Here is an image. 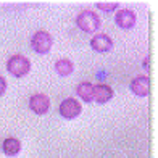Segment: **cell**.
<instances>
[{
    "label": "cell",
    "mask_w": 158,
    "mask_h": 158,
    "mask_svg": "<svg viewBox=\"0 0 158 158\" xmlns=\"http://www.w3.org/2000/svg\"><path fill=\"white\" fill-rule=\"evenodd\" d=\"M76 26L87 34H95L102 26V19L94 10H82L76 15Z\"/></svg>",
    "instance_id": "6da1fadb"
},
{
    "label": "cell",
    "mask_w": 158,
    "mask_h": 158,
    "mask_svg": "<svg viewBox=\"0 0 158 158\" xmlns=\"http://www.w3.org/2000/svg\"><path fill=\"white\" fill-rule=\"evenodd\" d=\"M6 71L15 77H24L31 71V61L27 56L21 53H15L6 60Z\"/></svg>",
    "instance_id": "7a4b0ae2"
},
{
    "label": "cell",
    "mask_w": 158,
    "mask_h": 158,
    "mask_svg": "<svg viewBox=\"0 0 158 158\" xmlns=\"http://www.w3.org/2000/svg\"><path fill=\"white\" fill-rule=\"evenodd\" d=\"M53 47V37L47 31H35L31 37V48L39 55H47Z\"/></svg>",
    "instance_id": "3957f363"
},
{
    "label": "cell",
    "mask_w": 158,
    "mask_h": 158,
    "mask_svg": "<svg viewBox=\"0 0 158 158\" xmlns=\"http://www.w3.org/2000/svg\"><path fill=\"white\" fill-rule=\"evenodd\" d=\"M58 113H60V116L63 119H68V121L76 119L79 114L82 113V105L74 97H68V98H64L63 102L60 103Z\"/></svg>",
    "instance_id": "277c9868"
},
{
    "label": "cell",
    "mask_w": 158,
    "mask_h": 158,
    "mask_svg": "<svg viewBox=\"0 0 158 158\" xmlns=\"http://www.w3.org/2000/svg\"><path fill=\"white\" fill-rule=\"evenodd\" d=\"M29 110L35 114H39V116H42V114L48 113L50 110V97L45 95V94H40V92H37V94H32L29 97Z\"/></svg>",
    "instance_id": "5b68a950"
},
{
    "label": "cell",
    "mask_w": 158,
    "mask_h": 158,
    "mask_svg": "<svg viewBox=\"0 0 158 158\" xmlns=\"http://www.w3.org/2000/svg\"><path fill=\"white\" fill-rule=\"evenodd\" d=\"M129 89L131 92L135 95V97H147L148 92H150V79L148 76L145 74H137L131 79V82H129Z\"/></svg>",
    "instance_id": "8992f818"
},
{
    "label": "cell",
    "mask_w": 158,
    "mask_h": 158,
    "mask_svg": "<svg viewBox=\"0 0 158 158\" xmlns=\"http://www.w3.org/2000/svg\"><path fill=\"white\" fill-rule=\"evenodd\" d=\"M113 45H114L113 39L110 37L108 34H105V32H95L94 35H92V39H90V47L97 53L110 52V50L113 48Z\"/></svg>",
    "instance_id": "52a82bcc"
},
{
    "label": "cell",
    "mask_w": 158,
    "mask_h": 158,
    "mask_svg": "<svg viewBox=\"0 0 158 158\" xmlns=\"http://www.w3.org/2000/svg\"><path fill=\"white\" fill-rule=\"evenodd\" d=\"M135 21H137V16H135V13L131 8H121L114 15V24L119 29H124V31L132 29L135 26Z\"/></svg>",
    "instance_id": "ba28073f"
},
{
    "label": "cell",
    "mask_w": 158,
    "mask_h": 158,
    "mask_svg": "<svg viewBox=\"0 0 158 158\" xmlns=\"http://www.w3.org/2000/svg\"><path fill=\"white\" fill-rule=\"evenodd\" d=\"M113 97H114V90L111 89L110 84H105V82L94 84V102L103 105V103H108Z\"/></svg>",
    "instance_id": "9c48e42d"
},
{
    "label": "cell",
    "mask_w": 158,
    "mask_h": 158,
    "mask_svg": "<svg viewBox=\"0 0 158 158\" xmlns=\"http://www.w3.org/2000/svg\"><path fill=\"white\" fill-rule=\"evenodd\" d=\"M76 95L82 100V102H94V84L89 81H82L77 84L76 87Z\"/></svg>",
    "instance_id": "30bf717a"
},
{
    "label": "cell",
    "mask_w": 158,
    "mask_h": 158,
    "mask_svg": "<svg viewBox=\"0 0 158 158\" xmlns=\"http://www.w3.org/2000/svg\"><path fill=\"white\" fill-rule=\"evenodd\" d=\"M2 152L6 155V156H16L19 152H21V140L16 139V137H6L3 139L2 142Z\"/></svg>",
    "instance_id": "8fae6325"
},
{
    "label": "cell",
    "mask_w": 158,
    "mask_h": 158,
    "mask_svg": "<svg viewBox=\"0 0 158 158\" xmlns=\"http://www.w3.org/2000/svg\"><path fill=\"white\" fill-rule=\"evenodd\" d=\"M53 68H55V71H56V74L64 77V76L73 74L74 63H73V60H69V58H58V60L55 61Z\"/></svg>",
    "instance_id": "7c38bea8"
},
{
    "label": "cell",
    "mask_w": 158,
    "mask_h": 158,
    "mask_svg": "<svg viewBox=\"0 0 158 158\" xmlns=\"http://www.w3.org/2000/svg\"><path fill=\"white\" fill-rule=\"evenodd\" d=\"M95 6H97L98 10L105 11V13H111V11H114V10H118L119 3H118V2H97Z\"/></svg>",
    "instance_id": "4fadbf2b"
},
{
    "label": "cell",
    "mask_w": 158,
    "mask_h": 158,
    "mask_svg": "<svg viewBox=\"0 0 158 158\" xmlns=\"http://www.w3.org/2000/svg\"><path fill=\"white\" fill-rule=\"evenodd\" d=\"M5 92H6V79L0 74V97H2Z\"/></svg>",
    "instance_id": "5bb4252c"
},
{
    "label": "cell",
    "mask_w": 158,
    "mask_h": 158,
    "mask_svg": "<svg viewBox=\"0 0 158 158\" xmlns=\"http://www.w3.org/2000/svg\"><path fill=\"white\" fill-rule=\"evenodd\" d=\"M148 58H150V56H145L143 61H142V66H143V69H145V71H148Z\"/></svg>",
    "instance_id": "9a60e30c"
}]
</instances>
